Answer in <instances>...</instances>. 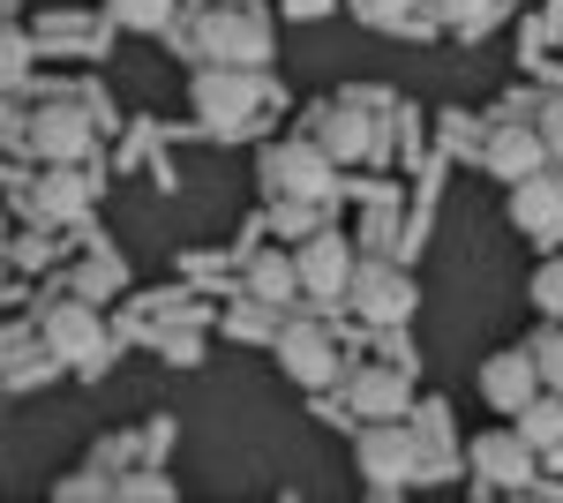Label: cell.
I'll return each instance as SVG.
<instances>
[{
    "instance_id": "cell-15",
    "label": "cell",
    "mask_w": 563,
    "mask_h": 503,
    "mask_svg": "<svg viewBox=\"0 0 563 503\" xmlns=\"http://www.w3.org/2000/svg\"><path fill=\"white\" fill-rule=\"evenodd\" d=\"M331 158H361L368 143H376V128H368V113H353V106H331L323 113V135H316Z\"/></svg>"
},
{
    "instance_id": "cell-3",
    "label": "cell",
    "mask_w": 563,
    "mask_h": 503,
    "mask_svg": "<svg viewBox=\"0 0 563 503\" xmlns=\"http://www.w3.org/2000/svg\"><path fill=\"white\" fill-rule=\"evenodd\" d=\"M196 45L211 61H225V68H256L263 53H271V23H263L256 8H211L196 23Z\"/></svg>"
},
{
    "instance_id": "cell-22",
    "label": "cell",
    "mask_w": 563,
    "mask_h": 503,
    "mask_svg": "<svg viewBox=\"0 0 563 503\" xmlns=\"http://www.w3.org/2000/svg\"><path fill=\"white\" fill-rule=\"evenodd\" d=\"M533 300H541L549 316H563V255H556V263H541V278H533Z\"/></svg>"
},
{
    "instance_id": "cell-2",
    "label": "cell",
    "mask_w": 563,
    "mask_h": 503,
    "mask_svg": "<svg viewBox=\"0 0 563 503\" xmlns=\"http://www.w3.org/2000/svg\"><path fill=\"white\" fill-rule=\"evenodd\" d=\"M331 151L323 143H278L271 158H263V181H271V196L278 204H323L331 196Z\"/></svg>"
},
{
    "instance_id": "cell-6",
    "label": "cell",
    "mask_w": 563,
    "mask_h": 503,
    "mask_svg": "<svg viewBox=\"0 0 563 503\" xmlns=\"http://www.w3.org/2000/svg\"><path fill=\"white\" fill-rule=\"evenodd\" d=\"M474 473L488 481V489H526L533 481V466H541V451L526 444V428L511 420V428H488V436H474Z\"/></svg>"
},
{
    "instance_id": "cell-4",
    "label": "cell",
    "mask_w": 563,
    "mask_h": 503,
    "mask_svg": "<svg viewBox=\"0 0 563 503\" xmlns=\"http://www.w3.org/2000/svg\"><path fill=\"white\" fill-rule=\"evenodd\" d=\"M413 406V369L406 361H368L346 376V414L353 420H398Z\"/></svg>"
},
{
    "instance_id": "cell-9",
    "label": "cell",
    "mask_w": 563,
    "mask_h": 503,
    "mask_svg": "<svg viewBox=\"0 0 563 503\" xmlns=\"http://www.w3.org/2000/svg\"><path fill=\"white\" fill-rule=\"evenodd\" d=\"M294 263H301V294H308V300H346V286H353L346 233H308Z\"/></svg>"
},
{
    "instance_id": "cell-23",
    "label": "cell",
    "mask_w": 563,
    "mask_h": 503,
    "mask_svg": "<svg viewBox=\"0 0 563 503\" xmlns=\"http://www.w3.org/2000/svg\"><path fill=\"white\" fill-rule=\"evenodd\" d=\"M533 128H541V143H549V158H563V98H549V106L533 113Z\"/></svg>"
},
{
    "instance_id": "cell-20",
    "label": "cell",
    "mask_w": 563,
    "mask_h": 503,
    "mask_svg": "<svg viewBox=\"0 0 563 503\" xmlns=\"http://www.w3.org/2000/svg\"><path fill=\"white\" fill-rule=\"evenodd\" d=\"M429 8L451 23V31H488V15H496L504 0H429Z\"/></svg>"
},
{
    "instance_id": "cell-19",
    "label": "cell",
    "mask_w": 563,
    "mask_h": 503,
    "mask_svg": "<svg viewBox=\"0 0 563 503\" xmlns=\"http://www.w3.org/2000/svg\"><path fill=\"white\" fill-rule=\"evenodd\" d=\"M166 15H174V0H113L121 31H166Z\"/></svg>"
},
{
    "instance_id": "cell-21",
    "label": "cell",
    "mask_w": 563,
    "mask_h": 503,
    "mask_svg": "<svg viewBox=\"0 0 563 503\" xmlns=\"http://www.w3.org/2000/svg\"><path fill=\"white\" fill-rule=\"evenodd\" d=\"M533 361H541V383L563 391V331H541L533 338Z\"/></svg>"
},
{
    "instance_id": "cell-8",
    "label": "cell",
    "mask_w": 563,
    "mask_h": 503,
    "mask_svg": "<svg viewBox=\"0 0 563 503\" xmlns=\"http://www.w3.org/2000/svg\"><path fill=\"white\" fill-rule=\"evenodd\" d=\"M481 391H488V406H496V414H519L526 398H541L549 383H541V361H533V346H504V353H488V369H481Z\"/></svg>"
},
{
    "instance_id": "cell-18",
    "label": "cell",
    "mask_w": 563,
    "mask_h": 503,
    "mask_svg": "<svg viewBox=\"0 0 563 503\" xmlns=\"http://www.w3.org/2000/svg\"><path fill=\"white\" fill-rule=\"evenodd\" d=\"M84 204H90V181H84V173H45V188H38L45 218H76Z\"/></svg>"
},
{
    "instance_id": "cell-25",
    "label": "cell",
    "mask_w": 563,
    "mask_h": 503,
    "mask_svg": "<svg viewBox=\"0 0 563 503\" xmlns=\"http://www.w3.org/2000/svg\"><path fill=\"white\" fill-rule=\"evenodd\" d=\"M121 496H135V503H158V496H166V481H121Z\"/></svg>"
},
{
    "instance_id": "cell-10",
    "label": "cell",
    "mask_w": 563,
    "mask_h": 503,
    "mask_svg": "<svg viewBox=\"0 0 563 503\" xmlns=\"http://www.w3.org/2000/svg\"><path fill=\"white\" fill-rule=\"evenodd\" d=\"M45 353H60V361H98L106 353V324L90 316V300H53L45 308Z\"/></svg>"
},
{
    "instance_id": "cell-12",
    "label": "cell",
    "mask_w": 563,
    "mask_h": 503,
    "mask_svg": "<svg viewBox=\"0 0 563 503\" xmlns=\"http://www.w3.org/2000/svg\"><path fill=\"white\" fill-rule=\"evenodd\" d=\"M511 226H519V233H533V241L563 233V181H556V173H533V181H519V188H511Z\"/></svg>"
},
{
    "instance_id": "cell-5",
    "label": "cell",
    "mask_w": 563,
    "mask_h": 503,
    "mask_svg": "<svg viewBox=\"0 0 563 503\" xmlns=\"http://www.w3.org/2000/svg\"><path fill=\"white\" fill-rule=\"evenodd\" d=\"M346 300H353V316H368V324L384 331V324H406V316H413V278H406L398 263H353Z\"/></svg>"
},
{
    "instance_id": "cell-14",
    "label": "cell",
    "mask_w": 563,
    "mask_h": 503,
    "mask_svg": "<svg viewBox=\"0 0 563 503\" xmlns=\"http://www.w3.org/2000/svg\"><path fill=\"white\" fill-rule=\"evenodd\" d=\"M31 135H38V151L53 158V166H68V158L90 151V113H76V106H45Z\"/></svg>"
},
{
    "instance_id": "cell-17",
    "label": "cell",
    "mask_w": 563,
    "mask_h": 503,
    "mask_svg": "<svg viewBox=\"0 0 563 503\" xmlns=\"http://www.w3.org/2000/svg\"><path fill=\"white\" fill-rule=\"evenodd\" d=\"M249 294L256 300H294L301 294V263H294V255H256V263H249Z\"/></svg>"
},
{
    "instance_id": "cell-11",
    "label": "cell",
    "mask_w": 563,
    "mask_h": 503,
    "mask_svg": "<svg viewBox=\"0 0 563 503\" xmlns=\"http://www.w3.org/2000/svg\"><path fill=\"white\" fill-rule=\"evenodd\" d=\"M278 369L294 383H308V391H323V383L339 376V353H331V338L316 331V324H286L278 331Z\"/></svg>"
},
{
    "instance_id": "cell-1",
    "label": "cell",
    "mask_w": 563,
    "mask_h": 503,
    "mask_svg": "<svg viewBox=\"0 0 563 503\" xmlns=\"http://www.w3.org/2000/svg\"><path fill=\"white\" fill-rule=\"evenodd\" d=\"M188 106H196V121L211 128V135H241V128L256 121V106H263V84H256V68H225V61H211V68H196Z\"/></svg>"
},
{
    "instance_id": "cell-24",
    "label": "cell",
    "mask_w": 563,
    "mask_h": 503,
    "mask_svg": "<svg viewBox=\"0 0 563 503\" xmlns=\"http://www.w3.org/2000/svg\"><path fill=\"white\" fill-rule=\"evenodd\" d=\"M361 15H376V23H398V15H406V0H361Z\"/></svg>"
},
{
    "instance_id": "cell-16",
    "label": "cell",
    "mask_w": 563,
    "mask_h": 503,
    "mask_svg": "<svg viewBox=\"0 0 563 503\" xmlns=\"http://www.w3.org/2000/svg\"><path fill=\"white\" fill-rule=\"evenodd\" d=\"M519 428H526V444L549 459V451L563 444V391H541V398H526V406H519Z\"/></svg>"
},
{
    "instance_id": "cell-7",
    "label": "cell",
    "mask_w": 563,
    "mask_h": 503,
    "mask_svg": "<svg viewBox=\"0 0 563 503\" xmlns=\"http://www.w3.org/2000/svg\"><path fill=\"white\" fill-rule=\"evenodd\" d=\"M353 459H361V473L376 481V489H398L406 473H413V436H406V420H361V444H353Z\"/></svg>"
},
{
    "instance_id": "cell-13",
    "label": "cell",
    "mask_w": 563,
    "mask_h": 503,
    "mask_svg": "<svg viewBox=\"0 0 563 503\" xmlns=\"http://www.w3.org/2000/svg\"><path fill=\"white\" fill-rule=\"evenodd\" d=\"M541 166H549L541 128H496V135H488V173H496V181H511V188H519V181H533Z\"/></svg>"
}]
</instances>
